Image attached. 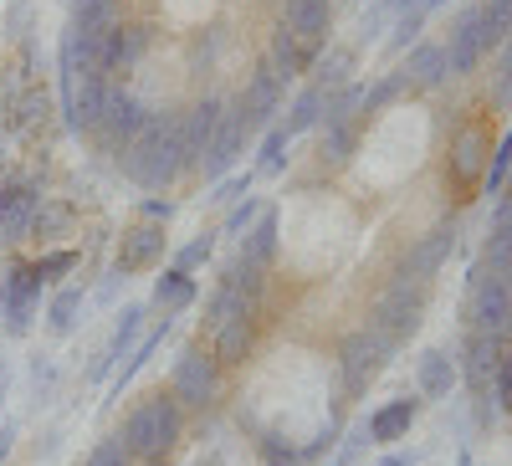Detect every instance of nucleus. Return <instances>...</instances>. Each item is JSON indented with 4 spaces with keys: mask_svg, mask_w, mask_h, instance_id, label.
Wrapping results in <instances>:
<instances>
[{
    "mask_svg": "<svg viewBox=\"0 0 512 466\" xmlns=\"http://www.w3.org/2000/svg\"><path fill=\"white\" fill-rule=\"evenodd\" d=\"M139 221H154V226H169V221H175V200H159V195H149V200H139Z\"/></svg>",
    "mask_w": 512,
    "mask_h": 466,
    "instance_id": "nucleus-44",
    "label": "nucleus"
},
{
    "mask_svg": "<svg viewBox=\"0 0 512 466\" xmlns=\"http://www.w3.org/2000/svg\"><path fill=\"white\" fill-rule=\"evenodd\" d=\"M502 57H512V26H507V41H502Z\"/></svg>",
    "mask_w": 512,
    "mask_h": 466,
    "instance_id": "nucleus-53",
    "label": "nucleus"
},
{
    "mask_svg": "<svg viewBox=\"0 0 512 466\" xmlns=\"http://www.w3.org/2000/svg\"><path fill=\"white\" fill-rule=\"evenodd\" d=\"M400 72H405V82H410L415 93H431V88H441L446 72H451V67H446V47H441V41H415Z\"/></svg>",
    "mask_w": 512,
    "mask_h": 466,
    "instance_id": "nucleus-23",
    "label": "nucleus"
},
{
    "mask_svg": "<svg viewBox=\"0 0 512 466\" xmlns=\"http://www.w3.org/2000/svg\"><path fill=\"white\" fill-rule=\"evenodd\" d=\"M251 185H256V169H246V175H226V180H216L210 200H216V205H236V200L251 195Z\"/></svg>",
    "mask_w": 512,
    "mask_h": 466,
    "instance_id": "nucleus-42",
    "label": "nucleus"
},
{
    "mask_svg": "<svg viewBox=\"0 0 512 466\" xmlns=\"http://www.w3.org/2000/svg\"><path fill=\"white\" fill-rule=\"evenodd\" d=\"M512 221V180L502 185V200H497V210H492V226H507Z\"/></svg>",
    "mask_w": 512,
    "mask_h": 466,
    "instance_id": "nucleus-48",
    "label": "nucleus"
},
{
    "mask_svg": "<svg viewBox=\"0 0 512 466\" xmlns=\"http://www.w3.org/2000/svg\"><path fill=\"white\" fill-rule=\"evenodd\" d=\"M420 420V400L400 395V400H384L374 415H369V446H390L400 436H410V426Z\"/></svg>",
    "mask_w": 512,
    "mask_h": 466,
    "instance_id": "nucleus-22",
    "label": "nucleus"
},
{
    "mask_svg": "<svg viewBox=\"0 0 512 466\" xmlns=\"http://www.w3.org/2000/svg\"><path fill=\"white\" fill-rule=\"evenodd\" d=\"M226 113H231V103H226V98H216V93L200 98L190 113H180V139H185V164H190V169H200V159H205L210 139L221 134Z\"/></svg>",
    "mask_w": 512,
    "mask_h": 466,
    "instance_id": "nucleus-14",
    "label": "nucleus"
},
{
    "mask_svg": "<svg viewBox=\"0 0 512 466\" xmlns=\"http://www.w3.org/2000/svg\"><path fill=\"white\" fill-rule=\"evenodd\" d=\"M420 323H425V282H415V277H395L369 308V328H379L390 344L415 338Z\"/></svg>",
    "mask_w": 512,
    "mask_h": 466,
    "instance_id": "nucleus-3",
    "label": "nucleus"
},
{
    "mask_svg": "<svg viewBox=\"0 0 512 466\" xmlns=\"http://www.w3.org/2000/svg\"><path fill=\"white\" fill-rule=\"evenodd\" d=\"M72 231H77V205L62 200V195H41L26 236H36V241H62V236H72Z\"/></svg>",
    "mask_w": 512,
    "mask_h": 466,
    "instance_id": "nucleus-27",
    "label": "nucleus"
},
{
    "mask_svg": "<svg viewBox=\"0 0 512 466\" xmlns=\"http://www.w3.org/2000/svg\"><path fill=\"white\" fill-rule=\"evenodd\" d=\"M144 328H149V303H128L123 313H118V323H113V338H108V364L118 369L128 354H134V344L144 338Z\"/></svg>",
    "mask_w": 512,
    "mask_h": 466,
    "instance_id": "nucleus-29",
    "label": "nucleus"
},
{
    "mask_svg": "<svg viewBox=\"0 0 512 466\" xmlns=\"http://www.w3.org/2000/svg\"><path fill=\"white\" fill-rule=\"evenodd\" d=\"M210 251H216V231H200L195 241H185V246L175 251V272H200V267L210 262Z\"/></svg>",
    "mask_w": 512,
    "mask_h": 466,
    "instance_id": "nucleus-39",
    "label": "nucleus"
},
{
    "mask_svg": "<svg viewBox=\"0 0 512 466\" xmlns=\"http://www.w3.org/2000/svg\"><path fill=\"white\" fill-rule=\"evenodd\" d=\"M487 159H492V139H487V129H482V123H466V129L451 139V185H456V190L482 185Z\"/></svg>",
    "mask_w": 512,
    "mask_h": 466,
    "instance_id": "nucleus-15",
    "label": "nucleus"
},
{
    "mask_svg": "<svg viewBox=\"0 0 512 466\" xmlns=\"http://www.w3.org/2000/svg\"><path fill=\"white\" fill-rule=\"evenodd\" d=\"M405 88H410V82H405V72H384V77L374 82V88L364 93V108H359V113H364V118H374V113H379L384 103H395V98H400Z\"/></svg>",
    "mask_w": 512,
    "mask_h": 466,
    "instance_id": "nucleus-38",
    "label": "nucleus"
},
{
    "mask_svg": "<svg viewBox=\"0 0 512 466\" xmlns=\"http://www.w3.org/2000/svg\"><path fill=\"white\" fill-rule=\"evenodd\" d=\"M144 52H149V26H139V21H113V31L103 36V67H108V77L113 72H134L144 62Z\"/></svg>",
    "mask_w": 512,
    "mask_h": 466,
    "instance_id": "nucleus-18",
    "label": "nucleus"
},
{
    "mask_svg": "<svg viewBox=\"0 0 512 466\" xmlns=\"http://www.w3.org/2000/svg\"><path fill=\"white\" fill-rule=\"evenodd\" d=\"M512 180V129L502 134V144L492 149V159H487V175H482V190L487 195H502V185Z\"/></svg>",
    "mask_w": 512,
    "mask_h": 466,
    "instance_id": "nucleus-36",
    "label": "nucleus"
},
{
    "mask_svg": "<svg viewBox=\"0 0 512 466\" xmlns=\"http://www.w3.org/2000/svg\"><path fill=\"white\" fill-rule=\"evenodd\" d=\"M277 236H282V221H277V210L267 205L262 216L251 221V231L241 236V251H236V257H246L251 267H272V262H277Z\"/></svg>",
    "mask_w": 512,
    "mask_h": 466,
    "instance_id": "nucleus-28",
    "label": "nucleus"
},
{
    "mask_svg": "<svg viewBox=\"0 0 512 466\" xmlns=\"http://www.w3.org/2000/svg\"><path fill=\"white\" fill-rule=\"evenodd\" d=\"M415 461H420V456H415V451H395V456H384V461H379V466H415Z\"/></svg>",
    "mask_w": 512,
    "mask_h": 466,
    "instance_id": "nucleus-50",
    "label": "nucleus"
},
{
    "mask_svg": "<svg viewBox=\"0 0 512 466\" xmlns=\"http://www.w3.org/2000/svg\"><path fill=\"white\" fill-rule=\"evenodd\" d=\"M282 93H287V82L262 62V67L246 77V88H241V98H236V113L251 123V129H272V118L282 113Z\"/></svg>",
    "mask_w": 512,
    "mask_h": 466,
    "instance_id": "nucleus-13",
    "label": "nucleus"
},
{
    "mask_svg": "<svg viewBox=\"0 0 512 466\" xmlns=\"http://www.w3.org/2000/svg\"><path fill=\"white\" fill-rule=\"evenodd\" d=\"M6 390H11V369L0 364V400H6Z\"/></svg>",
    "mask_w": 512,
    "mask_h": 466,
    "instance_id": "nucleus-51",
    "label": "nucleus"
},
{
    "mask_svg": "<svg viewBox=\"0 0 512 466\" xmlns=\"http://www.w3.org/2000/svg\"><path fill=\"white\" fill-rule=\"evenodd\" d=\"M349 72H354V52H333V57L318 67V77H313V82H323L328 93H338V88L349 82Z\"/></svg>",
    "mask_w": 512,
    "mask_h": 466,
    "instance_id": "nucleus-41",
    "label": "nucleus"
},
{
    "mask_svg": "<svg viewBox=\"0 0 512 466\" xmlns=\"http://www.w3.org/2000/svg\"><path fill=\"white\" fill-rule=\"evenodd\" d=\"M195 303V282L190 272H175L169 267L164 277H154V292H149V313H164V318H175Z\"/></svg>",
    "mask_w": 512,
    "mask_h": 466,
    "instance_id": "nucleus-30",
    "label": "nucleus"
},
{
    "mask_svg": "<svg viewBox=\"0 0 512 466\" xmlns=\"http://www.w3.org/2000/svg\"><path fill=\"white\" fill-rule=\"evenodd\" d=\"M395 349L400 344H390L379 328H354L349 338H344V349H338V369H344V390L359 400L364 390H369V379H379V369L395 359Z\"/></svg>",
    "mask_w": 512,
    "mask_h": 466,
    "instance_id": "nucleus-5",
    "label": "nucleus"
},
{
    "mask_svg": "<svg viewBox=\"0 0 512 466\" xmlns=\"http://www.w3.org/2000/svg\"><path fill=\"white\" fill-rule=\"evenodd\" d=\"M497 364H502V338L497 333H466V349H461V379L477 400V420L492 426L497 415Z\"/></svg>",
    "mask_w": 512,
    "mask_h": 466,
    "instance_id": "nucleus-4",
    "label": "nucleus"
},
{
    "mask_svg": "<svg viewBox=\"0 0 512 466\" xmlns=\"http://www.w3.org/2000/svg\"><path fill=\"white\" fill-rule=\"evenodd\" d=\"M36 313H41V282L31 272V257H11L6 277H0V318H6V333L26 338L36 328Z\"/></svg>",
    "mask_w": 512,
    "mask_h": 466,
    "instance_id": "nucleus-6",
    "label": "nucleus"
},
{
    "mask_svg": "<svg viewBox=\"0 0 512 466\" xmlns=\"http://www.w3.org/2000/svg\"><path fill=\"white\" fill-rule=\"evenodd\" d=\"M251 344H256V313H241V318H231V323H221L216 333H210V354H216L221 369H241Z\"/></svg>",
    "mask_w": 512,
    "mask_h": 466,
    "instance_id": "nucleus-21",
    "label": "nucleus"
},
{
    "mask_svg": "<svg viewBox=\"0 0 512 466\" xmlns=\"http://www.w3.org/2000/svg\"><path fill=\"white\" fill-rule=\"evenodd\" d=\"M144 123H149V108L128 93V88H113L108 93V108H103V123H98V144H103V154H128L134 149V139L144 134Z\"/></svg>",
    "mask_w": 512,
    "mask_h": 466,
    "instance_id": "nucleus-10",
    "label": "nucleus"
},
{
    "mask_svg": "<svg viewBox=\"0 0 512 466\" xmlns=\"http://www.w3.org/2000/svg\"><path fill=\"white\" fill-rule=\"evenodd\" d=\"M497 103H502V108H512V57H502V62H497Z\"/></svg>",
    "mask_w": 512,
    "mask_h": 466,
    "instance_id": "nucleus-46",
    "label": "nucleus"
},
{
    "mask_svg": "<svg viewBox=\"0 0 512 466\" xmlns=\"http://www.w3.org/2000/svg\"><path fill=\"white\" fill-rule=\"evenodd\" d=\"M118 164L139 190H169L190 169L185 164V139H180V113H149L144 134L134 139V149H128Z\"/></svg>",
    "mask_w": 512,
    "mask_h": 466,
    "instance_id": "nucleus-1",
    "label": "nucleus"
},
{
    "mask_svg": "<svg viewBox=\"0 0 512 466\" xmlns=\"http://www.w3.org/2000/svg\"><path fill=\"white\" fill-rule=\"evenodd\" d=\"M323 113H328V88H323V82H308V88H303V93L292 98L287 118H282L287 139H303V134L323 129Z\"/></svg>",
    "mask_w": 512,
    "mask_h": 466,
    "instance_id": "nucleus-26",
    "label": "nucleus"
},
{
    "mask_svg": "<svg viewBox=\"0 0 512 466\" xmlns=\"http://www.w3.org/2000/svg\"><path fill=\"white\" fill-rule=\"evenodd\" d=\"M415 379H420V395L425 400H446L456 385H461V364L446 354V349H425L415 359Z\"/></svg>",
    "mask_w": 512,
    "mask_h": 466,
    "instance_id": "nucleus-24",
    "label": "nucleus"
},
{
    "mask_svg": "<svg viewBox=\"0 0 512 466\" xmlns=\"http://www.w3.org/2000/svg\"><path fill=\"white\" fill-rule=\"evenodd\" d=\"M436 6H441V0H415V6H405L400 21H395V36H390V52H410V41L420 36V26L431 21Z\"/></svg>",
    "mask_w": 512,
    "mask_h": 466,
    "instance_id": "nucleus-33",
    "label": "nucleus"
},
{
    "mask_svg": "<svg viewBox=\"0 0 512 466\" xmlns=\"http://www.w3.org/2000/svg\"><path fill=\"white\" fill-rule=\"evenodd\" d=\"M318 52H323V41H303V36H292V31H272V47H267V67L287 82V77H303L308 67H318Z\"/></svg>",
    "mask_w": 512,
    "mask_h": 466,
    "instance_id": "nucleus-19",
    "label": "nucleus"
},
{
    "mask_svg": "<svg viewBox=\"0 0 512 466\" xmlns=\"http://www.w3.org/2000/svg\"><path fill=\"white\" fill-rule=\"evenodd\" d=\"M262 210H267V205H262V195H246V200H236V205L226 210V221H221V231H216V236H236V241H241V236L251 231V221L262 216Z\"/></svg>",
    "mask_w": 512,
    "mask_h": 466,
    "instance_id": "nucleus-37",
    "label": "nucleus"
},
{
    "mask_svg": "<svg viewBox=\"0 0 512 466\" xmlns=\"http://www.w3.org/2000/svg\"><path fill=\"white\" fill-rule=\"evenodd\" d=\"M246 134H251V123L231 108L226 113V123H221V134L210 139V149H205V159H200V175L216 185V180H226L231 169H236V159H241V149H246Z\"/></svg>",
    "mask_w": 512,
    "mask_h": 466,
    "instance_id": "nucleus-17",
    "label": "nucleus"
},
{
    "mask_svg": "<svg viewBox=\"0 0 512 466\" xmlns=\"http://www.w3.org/2000/svg\"><path fill=\"white\" fill-rule=\"evenodd\" d=\"M52 134H57V103H52L47 88H36V82H31V93L21 98V134L16 139H26L31 149H47Z\"/></svg>",
    "mask_w": 512,
    "mask_h": 466,
    "instance_id": "nucleus-20",
    "label": "nucleus"
},
{
    "mask_svg": "<svg viewBox=\"0 0 512 466\" xmlns=\"http://www.w3.org/2000/svg\"><path fill=\"white\" fill-rule=\"evenodd\" d=\"M456 251V226H436V231H425L405 257H400V272L395 277H415V282H431L441 267H446V257Z\"/></svg>",
    "mask_w": 512,
    "mask_h": 466,
    "instance_id": "nucleus-16",
    "label": "nucleus"
},
{
    "mask_svg": "<svg viewBox=\"0 0 512 466\" xmlns=\"http://www.w3.org/2000/svg\"><path fill=\"white\" fill-rule=\"evenodd\" d=\"M241 313H256V303H251V298H241V292H236L231 282H216V292L205 298V328L216 333L221 323H231V318H241Z\"/></svg>",
    "mask_w": 512,
    "mask_h": 466,
    "instance_id": "nucleus-32",
    "label": "nucleus"
},
{
    "mask_svg": "<svg viewBox=\"0 0 512 466\" xmlns=\"http://www.w3.org/2000/svg\"><path fill=\"white\" fill-rule=\"evenodd\" d=\"M507 318H512V282L477 267L472 272V287H466V328L472 333H507Z\"/></svg>",
    "mask_w": 512,
    "mask_h": 466,
    "instance_id": "nucleus-8",
    "label": "nucleus"
},
{
    "mask_svg": "<svg viewBox=\"0 0 512 466\" xmlns=\"http://www.w3.org/2000/svg\"><path fill=\"white\" fill-rule=\"evenodd\" d=\"M487 52H492V41H487V26H482V0H472V6L451 21V41H446V67H451V77L472 72Z\"/></svg>",
    "mask_w": 512,
    "mask_h": 466,
    "instance_id": "nucleus-12",
    "label": "nucleus"
},
{
    "mask_svg": "<svg viewBox=\"0 0 512 466\" xmlns=\"http://www.w3.org/2000/svg\"><path fill=\"white\" fill-rule=\"evenodd\" d=\"M16 451V420H0V461Z\"/></svg>",
    "mask_w": 512,
    "mask_h": 466,
    "instance_id": "nucleus-49",
    "label": "nucleus"
},
{
    "mask_svg": "<svg viewBox=\"0 0 512 466\" xmlns=\"http://www.w3.org/2000/svg\"><path fill=\"white\" fill-rule=\"evenodd\" d=\"M72 267H77V251H72V246H57V251H41V257H31V272H36L41 287H47V282H62Z\"/></svg>",
    "mask_w": 512,
    "mask_h": 466,
    "instance_id": "nucleus-35",
    "label": "nucleus"
},
{
    "mask_svg": "<svg viewBox=\"0 0 512 466\" xmlns=\"http://www.w3.org/2000/svg\"><path fill=\"white\" fill-rule=\"evenodd\" d=\"M123 446H128V456L134 461H144V466H164V456L180 446V436H185V410H180V400L175 395H149V400H139L134 410H128V420H123Z\"/></svg>",
    "mask_w": 512,
    "mask_h": 466,
    "instance_id": "nucleus-2",
    "label": "nucleus"
},
{
    "mask_svg": "<svg viewBox=\"0 0 512 466\" xmlns=\"http://www.w3.org/2000/svg\"><path fill=\"white\" fill-rule=\"evenodd\" d=\"M287 149H292L287 129H282V123H272V129H267V139H262V149H256V175H282Z\"/></svg>",
    "mask_w": 512,
    "mask_h": 466,
    "instance_id": "nucleus-34",
    "label": "nucleus"
},
{
    "mask_svg": "<svg viewBox=\"0 0 512 466\" xmlns=\"http://www.w3.org/2000/svg\"><path fill=\"white\" fill-rule=\"evenodd\" d=\"M384 11H405V6H415V0H379Z\"/></svg>",
    "mask_w": 512,
    "mask_h": 466,
    "instance_id": "nucleus-52",
    "label": "nucleus"
},
{
    "mask_svg": "<svg viewBox=\"0 0 512 466\" xmlns=\"http://www.w3.org/2000/svg\"><path fill=\"white\" fill-rule=\"evenodd\" d=\"M164 246H169L164 226H154V221H134V226L118 236L113 272H118L123 282H128V277H139V272H154V267L164 262Z\"/></svg>",
    "mask_w": 512,
    "mask_h": 466,
    "instance_id": "nucleus-11",
    "label": "nucleus"
},
{
    "mask_svg": "<svg viewBox=\"0 0 512 466\" xmlns=\"http://www.w3.org/2000/svg\"><path fill=\"white\" fill-rule=\"evenodd\" d=\"M333 21V0H282V31L303 36V41H328Z\"/></svg>",
    "mask_w": 512,
    "mask_h": 466,
    "instance_id": "nucleus-25",
    "label": "nucleus"
},
{
    "mask_svg": "<svg viewBox=\"0 0 512 466\" xmlns=\"http://www.w3.org/2000/svg\"><path fill=\"white\" fill-rule=\"evenodd\" d=\"M36 205H41V190L26 169H0V241L6 246L26 241Z\"/></svg>",
    "mask_w": 512,
    "mask_h": 466,
    "instance_id": "nucleus-9",
    "label": "nucleus"
},
{
    "mask_svg": "<svg viewBox=\"0 0 512 466\" xmlns=\"http://www.w3.org/2000/svg\"><path fill=\"white\" fill-rule=\"evenodd\" d=\"M26 26H31V6L26 0H11V36L26 41Z\"/></svg>",
    "mask_w": 512,
    "mask_h": 466,
    "instance_id": "nucleus-47",
    "label": "nucleus"
},
{
    "mask_svg": "<svg viewBox=\"0 0 512 466\" xmlns=\"http://www.w3.org/2000/svg\"><path fill=\"white\" fill-rule=\"evenodd\" d=\"M82 308H88V292H82L77 282H72V287H57V292H52V303H47V333H52V338L77 333Z\"/></svg>",
    "mask_w": 512,
    "mask_h": 466,
    "instance_id": "nucleus-31",
    "label": "nucleus"
},
{
    "mask_svg": "<svg viewBox=\"0 0 512 466\" xmlns=\"http://www.w3.org/2000/svg\"><path fill=\"white\" fill-rule=\"evenodd\" d=\"M221 390V364L216 354H205L200 344H190L175 359V374H169V395L180 400V410H210Z\"/></svg>",
    "mask_w": 512,
    "mask_h": 466,
    "instance_id": "nucleus-7",
    "label": "nucleus"
},
{
    "mask_svg": "<svg viewBox=\"0 0 512 466\" xmlns=\"http://www.w3.org/2000/svg\"><path fill=\"white\" fill-rule=\"evenodd\" d=\"M497 410H512V349L497 364Z\"/></svg>",
    "mask_w": 512,
    "mask_h": 466,
    "instance_id": "nucleus-45",
    "label": "nucleus"
},
{
    "mask_svg": "<svg viewBox=\"0 0 512 466\" xmlns=\"http://www.w3.org/2000/svg\"><path fill=\"white\" fill-rule=\"evenodd\" d=\"M134 456H128V446H123V436H108V441H98L93 446V456L82 461V466H128Z\"/></svg>",
    "mask_w": 512,
    "mask_h": 466,
    "instance_id": "nucleus-43",
    "label": "nucleus"
},
{
    "mask_svg": "<svg viewBox=\"0 0 512 466\" xmlns=\"http://www.w3.org/2000/svg\"><path fill=\"white\" fill-rule=\"evenodd\" d=\"M256 451H262L267 466H303V456H297V446H287L277 431H262V441H256Z\"/></svg>",
    "mask_w": 512,
    "mask_h": 466,
    "instance_id": "nucleus-40",
    "label": "nucleus"
}]
</instances>
